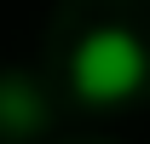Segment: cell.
<instances>
[{"label": "cell", "instance_id": "cell-1", "mask_svg": "<svg viewBox=\"0 0 150 144\" xmlns=\"http://www.w3.org/2000/svg\"><path fill=\"white\" fill-rule=\"evenodd\" d=\"M69 75H75V92L87 104H127L133 92L144 87L150 58H144V46L127 29H93V35L75 46Z\"/></svg>", "mask_w": 150, "mask_h": 144}]
</instances>
